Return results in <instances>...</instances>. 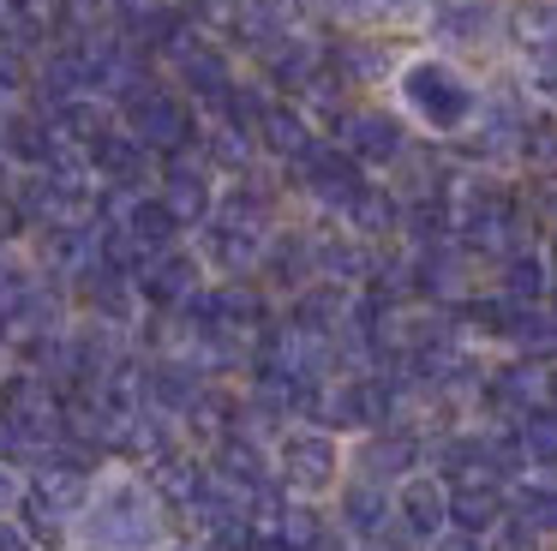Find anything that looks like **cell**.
Segmentation results:
<instances>
[{"label":"cell","instance_id":"1","mask_svg":"<svg viewBox=\"0 0 557 551\" xmlns=\"http://www.w3.org/2000/svg\"><path fill=\"white\" fill-rule=\"evenodd\" d=\"M174 534L181 522L162 503L157 479L133 462H109L73 527V551H162Z\"/></svg>","mask_w":557,"mask_h":551},{"label":"cell","instance_id":"2","mask_svg":"<svg viewBox=\"0 0 557 551\" xmlns=\"http://www.w3.org/2000/svg\"><path fill=\"white\" fill-rule=\"evenodd\" d=\"M389 102L408 114L413 132L456 144L473 132V120H480V108H485V78H473V72L461 66L456 54H444V48H413L396 66V78H389Z\"/></svg>","mask_w":557,"mask_h":551},{"label":"cell","instance_id":"3","mask_svg":"<svg viewBox=\"0 0 557 551\" xmlns=\"http://www.w3.org/2000/svg\"><path fill=\"white\" fill-rule=\"evenodd\" d=\"M276 479L288 498L300 503H330L342 486H348V438L318 419H294L276 443Z\"/></svg>","mask_w":557,"mask_h":551},{"label":"cell","instance_id":"4","mask_svg":"<svg viewBox=\"0 0 557 551\" xmlns=\"http://www.w3.org/2000/svg\"><path fill=\"white\" fill-rule=\"evenodd\" d=\"M336 144L360 168H372V174L384 180L413 156V126H408V114H401L396 102H354V114L342 120Z\"/></svg>","mask_w":557,"mask_h":551},{"label":"cell","instance_id":"5","mask_svg":"<svg viewBox=\"0 0 557 551\" xmlns=\"http://www.w3.org/2000/svg\"><path fill=\"white\" fill-rule=\"evenodd\" d=\"M504 12L509 0H425L420 24H425V42L461 60V54L504 42Z\"/></svg>","mask_w":557,"mask_h":551},{"label":"cell","instance_id":"6","mask_svg":"<svg viewBox=\"0 0 557 551\" xmlns=\"http://www.w3.org/2000/svg\"><path fill=\"white\" fill-rule=\"evenodd\" d=\"M205 282H210V270H205V258H198L193 240H186V246H169V252H150V258L138 264V276H133L138 306L145 311H181Z\"/></svg>","mask_w":557,"mask_h":551},{"label":"cell","instance_id":"7","mask_svg":"<svg viewBox=\"0 0 557 551\" xmlns=\"http://www.w3.org/2000/svg\"><path fill=\"white\" fill-rule=\"evenodd\" d=\"M157 192L174 204V216H181L186 228H198V222H210V216H216L222 174L198 150H186V156H169V162L157 168Z\"/></svg>","mask_w":557,"mask_h":551},{"label":"cell","instance_id":"8","mask_svg":"<svg viewBox=\"0 0 557 551\" xmlns=\"http://www.w3.org/2000/svg\"><path fill=\"white\" fill-rule=\"evenodd\" d=\"M396 522L413 546H432L437 534H449V479L420 467L396 486Z\"/></svg>","mask_w":557,"mask_h":551},{"label":"cell","instance_id":"9","mask_svg":"<svg viewBox=\"0 0 557 551\" xmlns=\"http://www.w3.org/2000/svg\"><path fill=\"white\" fill-rule=\"evenodd\" d=\"M318 138H324V132H318V120L306 114L300 102H288V96H276V102L264 108V120H258V156H264V162H276V168H294Z\"/></svg>","mask_w":557,"mask_h":551},{"label":"cell","instance_id":"10","mask_svg":"<svg viewBox=\"0 0 557 551\" xmlns=\"http://www.w3.org/2000/svg\"><path fill=\"white\" fill-rule=\"evenodd\" d=\"M504 48H516L521 72L557 60V0H509V12H504Z\"/></svg>","mask_w":557,"mask_h":551},{"label":"cell","instance_id":"11","mask_svg":"<svg viewBox=\"0 0 557 551\" xmlns=\"http://www.w3.org/2000/svg\"><path fill=\"white\" fill-rule=\"evenodd\" d=\"M114 216L126 222V234L138 240V252H145V258H150V252H169V246H186V240H193V228L174 216V204L162 198L157 186H150V192H133V198H126Z\"/></svg>","mask_w":557,"mask_h":551},{"label":"cell","instance_id":"12","mask_svg":"<svg viewBox=\"0 0 557 551\" xmlns=\"http://www.w3.org/2000/svg\"><path fill=\"white\" fill-rule=\"evenodd\" d=\"M504 522H509V486H492V479H473V486H449V527L492 539Z\"/></svg>","mask_w":557,"mask_h":551},{"label":"cell","instance_id":"13","mask_svg":"<svg viewBox=\"0 0 557 551\" xmlns=\"http://www.w3.org/2000/svg\"><path fill=\"white\" fill-rule=\"evenodd\" d=\"M516 438H521V462H528V474H552L557 479V402L521 414Z\"/></svg>","mask_w":557,"mask_h":551},{"label":"cell","instance_id":"14","mask_svg":"<svg viewBox=\"0 0 557 551\" xmlns=\"http://www.w3.org/2000/svg\"><path fill=\"white\" fill-rule=\"evenodd\" d=\"M521 84L533 90V102H545L557 114V60H545V66H528L521 72Z\"/></svg>","mask_w":557,"mask_h":551},{"label":"cell","instance_id":"15","mask_svg":"<svg viewBox=\"0 0 557 551\" xmlns=\"http://www.w3.org/2000/svg\"><path fill=\"white\" fill-rule=\"evenodd\" d=\"M0 551H42V539L18 515H0Z\"/></svg>","mask_w":557,"mask_h":551},{"label":"cell","instance_id":"16","mask_svg":"<svg viewBox=\"0 0 557 551\" xmlns=\"http://www.w3.org/2000/svg\"><path fill=\"white\" fill-rule=\"evenodd\" d=\"M18 503H25V474L13 462H0V515H18Z\"/></svg>","mask_w":557,"mask_h":551},{"label":"cell","instance_id":"17","mask_svg":"<svg viewBox=\"0 0 557 551\" xmlns=\"http://www.w3.org/2000/svg\"><path fill=\"white\" fill-rule=\"evenodd\" d=\"M425 551H492V539H480V534H461V527H449V534H437Z\"/></svg>","mask_w":557,"mask_h":551},{"label":"cell","instance_id":"18","mask_svg":"<svg viewBox=\"0 0 557 551\" xmlns=\"http://www.w3.org/2000/svg\"><path fill=\"white\" fill-rule=\"evenodd\" d=\"M162 551H210V546H205V539H198V534H174V539H169V546H162Z\"/></svg>","mask_w":557,"mask_h":551}]
</instances>
